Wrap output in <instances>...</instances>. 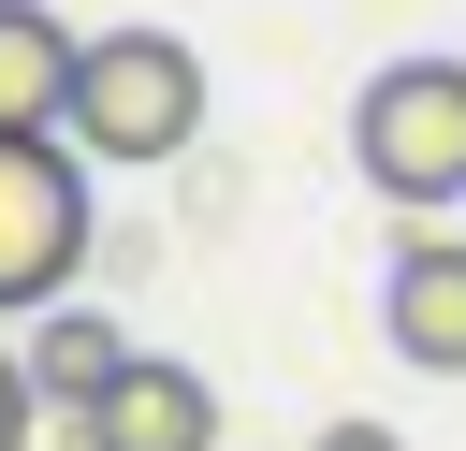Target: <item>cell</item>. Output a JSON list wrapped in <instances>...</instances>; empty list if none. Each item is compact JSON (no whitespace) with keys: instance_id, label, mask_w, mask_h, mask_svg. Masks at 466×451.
<instances>
[{"instance_id":"277c9868","label":"cell","mask_w":466,"mask_h":451,"mask_svg":"<svg viewBox=\"0 0 466 451\" xmlns=\"http://www.w3.org/2000/svg\"><path fill=\"white\" fill-rule=\"evenodd\" d=\"M73 451H218V393H204V364L131 349V364H116V393L73 422Z\"/></svg>"},{"instance_id":"3957f363","label":"cell","mask_w":466,"mask_h":451,"mask_svg":"<svg viewBox=\"0 0 466 451\" xmlns=\"http://www.w3.org/2000/svg\"><path fill=\"white\" fill-rule=\"evenodd\" d=\"M102 247V204H87V145L58 131H0V320H44Z\"/></svg>"},{"instance_id":"8992f818","label":"cell","mask_w":466,"mask_h":451,"mask_svg":"<svg viewBox=\"0 0 466 451\" xmlns=\"http://www.w3.org/2000/svg\"><path fill=\"white\" fill-rule=\"evenodd\" d=\"M15 349H29V393H44V422H58V436H73V422L116 393V364H131V335H116L102 306H73V291H58V306H44Z\"/></svg>"},{"instance_id":"52a82bcc","label":"cell","mask_w":466,"mask_h":451,"mask_svg":"<svg viewBox=\"0 0 466 451\" xmlns=\"http://www.w3.org/2000/svg\"><path fill=\"white\" fill-rule=\"evenodd\" d=\"M73 58H87V29H58L44 0H0V131H58L73 116Z\"/></svg>"},{"instance_id":"5b68a950","label":"cell","mask_w":466,"mask_h":451,"mask_svg":"<svg viewBox=\"0 0 466 451\" xmlns=\"http://www.w3.org/2000/svg\"><path fill=\"white\" fill-rule=\"evenodd\" d=\"M379 335H393L422 378H466V233H408V247H393Z\"/></svg>"},{"instance_id":"9c48e42d","label":"cell","mask_w":466,"mask_h":451,"mask_svg":"<svg viewBox=\"0 0 466 451\" xmlns=\"http://www.w3.org/2000/svg\"><path fill=\"white\" fill-rule=\"evenodd\" d=\"M306 451H408V436H393V422H364V407H350V422H320V436H306Z\"/></svg>"},{"instance_id":"7a4b0ae2","label":"cell","mask_w":466,"mask_h":451,"mask_svg":"<svg viewBox=\"0 0 466 451\" xmlns=\"http://www.w3.org/2000/svg\"><path fill=\"white\" fill-rule=\"evenodd\" d=\"M350 160L393 218H451L466 204V58H393L350 102Z\"/></svg>"},{"instance_id":"6da1fadb","label":"cell","mask_w":466,"mask_h":451,"mask_svg":"<svg viewBox=\"0 0 466 451\" xmlns=\"http://www.w3.org/2000/svg\"><path fill=\"white\" fill-rule=\"evenodd\" d=\"M58 145H87V160H116V175L189 160V145H204V58H189L175 29H87Z\"/></svg>"},{"instance_id":"ba28073f","label":"cell","mask_w":466,"mask_h":451,"mask_svg":"<svg viewBox=\"0 0 466 451\" xmlns=\"http://www.w3.org/2000/svg\"><path fill=\"white\" fill-rule=\"evenodd\" d=\"M29 436H44V393H29V349L0 335V451H29Z\"/></svg>"}]
</instances>
